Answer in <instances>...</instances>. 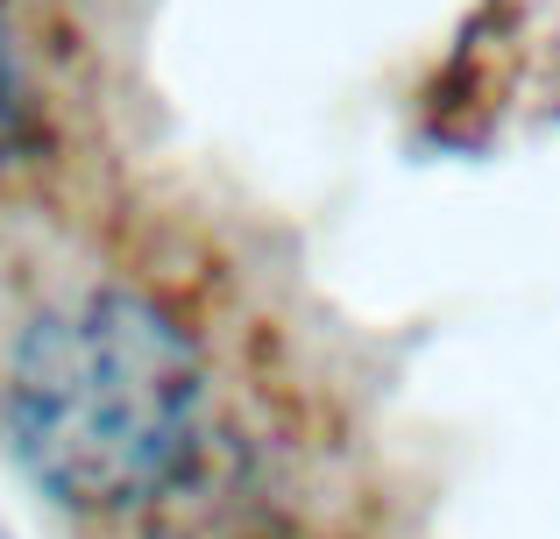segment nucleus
<instances>
[{
    "instance_id": "1",
    "label": "nucleus",
    "mask_w": 560,
    "mask_h": 539,
    "mask_svg": "<svg viewBox=\"0 0 560 539\" xmlns=\"http://www.w3.org/2000/svg\"><path fill=\"white\" fill-rule=\"evenodd\" d=\"M0 426L50 504L93 526H213L270 476V376L178 270H100L14 333Z\"/></svg>"
},
{
    "instance_id": "2",
    "label": "nucleus",
    "mask_w": 560,
    "mask_h": 539,
    "mask_svg": "<svg viewBox=\"0 0 560 539\" xmlns=\"http://www.w3.org/2000/svg\"><path fill=\"white\" fill-rule=\"evenodd\" d=\"M100 114L93 28L71 0H0V192L71 178Z\"/></svg>"
},
{
    "instance_id": "3",
    "label": "nucleus",
    "mask_w": 560,
    "mask_h": 539,
    "mask_svg": "<svg viewBox=\"0 0 560 539\" xmlns=\"http://www.w3.org/2000/svg\"><path fill=\"white\" fill-rule=\"evenodd\" d=\"M0 539H8V532H0Z\"/></svg>"
}]
</instances>
